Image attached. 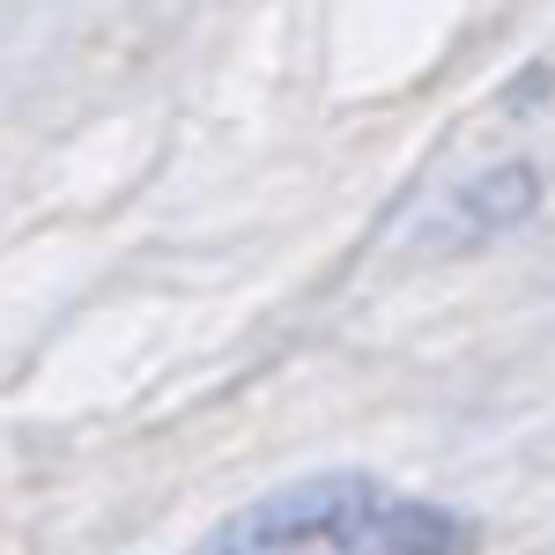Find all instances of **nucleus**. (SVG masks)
Wrapping results in <instances>:
<instances>
[{"label": "nucleus", "mask_w": 555, "mask_h": 555, "mask_svg": "<svg viewBox=\"0 0 555 555\" xmlns=\"http://www.w3.org/2000/svg\"><path fill=\"white\" fill-rule=\"evenodd\" d=\"M533 201H541L533 171H526V164H504V171L474 178L467 193H460V230H467V237H496V230L526 222V215H533Z\"/></svg>", "instance_id": "nucleus-2"}, {"label": "nucleus", "mask_w": 555, "mask_h": 555, "mask_svg": "<svg viewBox=\"0 0 555 555\" xmlns=\"http://www.w3.org/2000/svg\"><path fill=\"white\" fill-rule=\"evenodd\" d=\"M474 526L378 474H304L201 533L193 555H467Z\"/></svg>", "instance_id": "nucleus-1"}]
</instances>
